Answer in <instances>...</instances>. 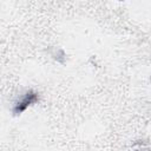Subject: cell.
<instances>
[{
    "instance_id": "1",
    "label": "cell",
    "mask_w": 151,
    "mask_h": 151,
    "mask_svg": "<svg viewBox=\"0 0 151 151\" xmlns=\"http://www.w3.org/2000/svg\"><path fill=\"white\" fill-rule=\"evenodd\" d=\"M37 100H38V94H37L34 91H28V92L25 94V97L15 105V107H14V113H15V114H20V113L24 112L31 104L35 103Z\"/></svg>"
}]
</instances>
